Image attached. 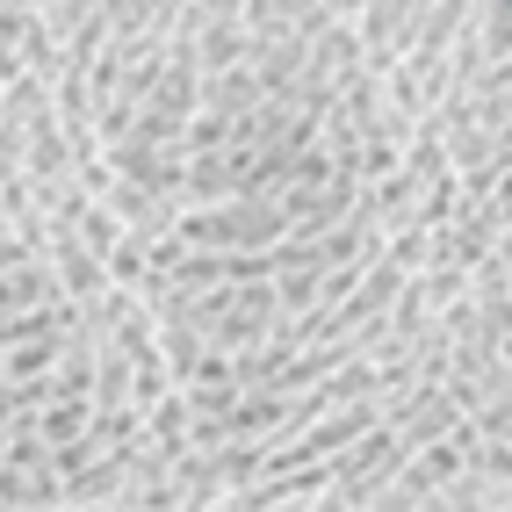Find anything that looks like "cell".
I'll return each instance as SVG.
<instances>
[{
  "mask_svg": "<svg viewBox=\"0 0 512 512\" xmlns=\"http://www.w3.org/2000/svg\"><path fill=\"white\" fill-rule=\"evenodd\" d=\"M51 267H58V282H65V296H73V303H101V296L116 289V282H109V260L87 246L80 217H73V224H51Z\"/></svg>",
  "mask_w": 512,
  "mask_h": 512,
  "instance_id": "cell-1",
  "label": "cell"
},
{
  "mask_svg": "<svg viewBox=\"0 0 512 512\" xmlns=\"http://www.w3.org/2000/svg\"><path fill=\"white\" fill-rule=\"evenodd\" d=\"M404 166V152H390V145H375V138H361V188H375V181H390Z\"/></svg>",
  "mask_w": 512,
  "mask_h": 512,
  "instance_id": "cell-3",
  "label": "cell"
},
{
  "mask_svg": "<svg viewBox=\"0 0 512 512\" xmlns=\"http://www.w3.org/2000/svg\"><path fill=\"white\" fill-rule=\"evenodd\" d=\"M65 339H73V325H65V332H44V339H29V347H8V383H29V375H58Z\"/></svg>",
  "mask_w": 512,
  "mask_h": 512,
  "instance_id": "cell-2",
  "label": "cell"
}]
</instances>
